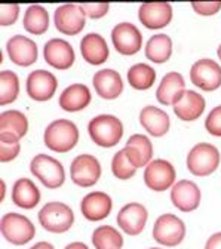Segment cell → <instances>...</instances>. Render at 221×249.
I'll list each match as a JSON object with an SVG mask.
<instances>
[{
    "mask_svg": "<svg viewBox=\"0 0 221 249\" xmlns=\"http://www.w3.org/2000/svg\"><path fill=\"white\" fill-rule=\"evenodd\" d=\"M192 8L195 9L196 14L209 17V15H215L221 9V2H202V3L195 2L192 3Z\"/></svg>",
    "mask_w": 221,
    "mask_h": 249,
    "instance_id": "cell-39",
    "label": "cell"
},
{
    "mask_svg": "<svg viewBox=\"0 0 221 249\" xmlns=\"http://www.w3.org/2000/svg\"><path fill=\"white\" fill-rule=\"evenodd\" d=\"M205 111V100L195 90H185L184 95L174 104V113L184 122H192Z\"/></svg>",
    "mask_w": 221,
    "mask_h": 249,
    "instance_id": "cell-24",
    "label": "cell"
},
{
    "mask_svg": "<svg viewBox=\"0 0 221 249\" xmlns=\"http://www.w3.org/2000/svg\"><path fill=\"white\" fill-rule=\"evenodd\" d=\"M43 56L48 64L56 70H69L74 64V51L72 45L62 39H51L43 48Z\"/></svg>",
    "mask_w": 221,
    "mask_h": 249,
    "instance_id": "cell-14",
    "label": "cell"
},
{
    "mask_svg": "<svg viewBox=\"0 0 221 249\" xmlns=\"http://www.w3.org/2000/svg\"><path fill=\"white\" fill-rule=\"evenodd\" d=\"M125 153L128 160L138 169L143 166H147L151 162L153 158V144L151 141L141 134H135L129 137L125 145Z\"/></svg>",
    "mask_w": 221,
    "mask_h": 249,
    "instance_id": "cell-20",
    "label": "cell"
},
{
    "mask_svg": "<svg viewBox=\"0 0 221 249\" xmlns=\"http://www.w3.org/2000/svg\"><path fill=\"white\" fill-rule=\"evenodd\" d=\"M80 52L86 62L92 66H101L107 61L110 51L107 46V42L103 36L97 33L86 35L80 42Z\"/></svg>",
    "mask_w": 221,
    "mask_h": 249,
    "instance_id": "cell-23",
    "label": "cell"
},
{
    "mask_svg": "<svg viewBox=\"0 0 221 249\" xmlns=\"http://www.w3.org/2000/svg\"><path fill=\"white\" fill-rule=\"evenodd\" d=\"M111 42L120 55H135L143 46V36L134 24L122 22L113 28Z\"/></svg>",
    "mask_w": 221,
    "mask_h": 249,
    "instance_id": "cell-10",
    "label": "cell"
},
{
    "mask_svg": "<svg viewBox=\"0 0 221 249\" xmlns=\"http://www.w3.org/2000/svg\"><path fill=\"white\" fill-rule=\"evenodd\" d=\"M30 171L48 189H58L66 181L62 165L48 154H37L30 163Z\"/></svg>",
    "mask_w": 221,
    "mask_h": 249,
    "instance_id": "cell-6",
    "label": "cell"
},
{
    "mask_svg": "<svg viewBox=\"0 0 221 249\" xmlns=\"http://www.w3.org/2000/svg\"><path fill=\"white\" fill-rule=\"evenodd\" d=\"M91 98V90L86 85L74 83L62 90L59 95V107L69 113L80 111L89 106Z\"/></svg>",
    "mask_w": 221,
    "mask_h": 249,
    "instance_id": "cell-25",
    "label": "cell"
},
{
    "mask_svg": "<svg viewBox=\"0 0 221 249\" xmlns=\"http://www.w3.org/2000/svg\"><path fill=\"white\" fill-rule=\"evenodd\" d=\"M55 27L59 33L66 36H76L85 28V14L79 5H62L54 15Z\"/></svg>",
    "mask_w": 221,
    "mask_h": 249,
    "instance_id": "cell-12",
    "label": "cell"
},
{
    "mask_svg": "<svg viewBox=\"0 0 221 249\" xmlns=\"http://www.w3.org/2000/svg\"><path fill=\"white\" fill-rule=\"evenodd\" d=\"M175 181L174 166L164 159L151 160L144 171V182L153 192H165Z\"/></svg>",
    "mask_w": 221,
    "mask_h": 249,
    "instance_id": "cell-11",
    "label": "cell"
},
{
    "mask_svg": "<svg viewBox=\"0 0 221 249\" xmlns=\"http://www.w3.org/2000/svg\"><path fill=\"white\" fill-rule=\"evenodd\" d=\"M28 131V120L18 110H8L0 114V134H11L21 140Z\"/></svg>",
    "mask_w": 221,
    "mask_h": 249,
    "instance_id": "cell-30",
    "label": "cell"
},
{
    "mask_svg": "<svg viewBox=\"0 0 221 249\" xmlns=\"http://www.w3.org/2000/svg\"><path fill=\"white\" fill-rule=\"evenodd\" d=\"M220 165V151L212 144H196L187 154V169L195 177H208Z\"/></svg>",
    "mask_w": 221,
    "mask_h": 249,
    "instance_id": "cell-4",
    "label": "cell"
},
{
    "mask_svg": "<svg viewBox=\"0 0 221 249\" xmlns=\"http://www.w3.org/2000/svg\"><path fill=\"white\" fill-rule=\"evenodd\" d=\"M111 171L113 175L119 179H129L135 175L137 168L128 160L126 158V153L125 150H119L114 156H113V160H111Z\"/></svg>",
    "mask_w": 221,
    "mask_h": 249,
    "instance_id": "cell-34",
    "label": "cell"
},
{
    "mask_svg": "<svg viewBox=\"0 0 221 249\" xmlns=\"http://www.w3.org/2000/svg\"><path fill=\"white\" fill-rule=\"evenodd\" d=\"M205 249H221V233H215L212 234L206 245H205Z\"/></svg>",
    "mask_w": 221,
    "mask_h": 249,
    "instance_id": "cell-40",
    "label": "cell"
},
{
    "mask_svg": "<svg viewBox=\"0 0 221 249\" xmlns=\"http://www.w3.org/2000/svg\"><path fill=\"white\" fill-rule=\"evenodd\" d=\"M150 249H157V248H150Z\"/></svg>",
    "mask_w": 221,
    "mask_h": 249,
    "instance_id": "cell-44",
    "label": "cell"
},
{
    "mask_svg": "<svg viewBox=\"0 0 221 249\" xmlns=\"http://www.w3.org/2000/svg\"><path fill=\"white\" fill-rule=\"evenodd\" d=\"M58 82L56 77L46 70L31 71L27 77V93L35 101H48L54 97Z\"/></svg>",
    "mask_w": 221,
    "mask_h": 249,
    "instance_id": "cell-13",
    "label": "cell"
},
{
    "mask_svg": "<svg viewBox=\"0 0 221 249\" xmlns=\"http://www.w3.org/2000/svg\"><path fill=\"white\" fill-rule=\"evenodd\" d=\"M185 92V82L184 77L177 73H168L164 76L159 88L156 90V98L164 106H174Z\"/></svg>",
    "mask_w": 221,
    "mask_h": 249,
    "instance_id": "cell-22",
    "label": "cell"
},
{
    "mask_svg": "<svg viewBox=\"0 0 221 249\" xmlns=\"http://www.w3.org/2000/svg\"><path fill=\"white\" fill-rule=\"evenodd\" d=\"M19 140L11 134H0V162L6 163L14 160L19 154Z\"/></svg>",
    "mask_w": 221,
    "mask_h": 249,
    "instance_id": "cell-35",
    "label": "cell"
},
{
    "mask_svg": "<svg viewBox=\"0 0 221 249\" xmlns=\"http://www.w3.org/2000/svg\"><path fill=\"white\" fill-rule=\"evenodd\" d=\"M82 12L85 14V17H89L92 19H98L103 18L104 15H107L110 5L109 3H82L79 5Z\"/></svg>",
    "mask_w": 221,
    "mask_h": 249,
    "instance_id": "cell-37",
    "label": "cell"
},
{
    "mask_svg": "<svg viewBox=\"0 0 221 249\" xmlns=\"http://www.w3.org/2000/svg\"><path fill=\"white\" fill-rule=\"evenodd\" d=\"M39 223L51 233H66L74 223V213L66 203L49 202L39 212Z\"/></svg>",
    "mask_w": 221,
    "mask_h": 249,
    "instance_id": "cell-3",
    "label": "cell"
},
{
    "mask_svg": "<svg viewBox=\"0 0 221 249\" xmlns=\"http://www.w3.org/2000/svg\"><path fill=\"white\" fill-rule=\"evenodd\" d=\"M19 6L18 5H2L0 6V25H11L18 19Z\"/></svg>",
    "mask_w": 221,
    "mask_h": 249,
    "instance_id": "cell-38",
    "label": "cell"
},
{
    "mask_svg": "<svg viewBox=\"0 0 221 249\" xmlns=\"http://www.w3.org/2000/svg\"><path fill=\"white\" fill-rule=\"evenodd\" d=\"M66 249H89V248L85 243H82V242H73V243L67 245Z\"/></svg>",
    "mask_w": 221,
    "mask_h": 249,
    "instance_id": "cell-42",
    "label": "cell"
},
{
    "mask_svg": "<svg viewBox=\"0 0 221 249\" xmlns=\"http://www.w3.org/2000/svg\"><path fill=\"white\" fill-rule=\"evenodd\" d=\"M156 80V71L147 64H135L128 70V82L137 90H147Z\"/></svg>",
    "mask_w": 221,
    "mask_h": 249,
    "instance_id": "cell-32",
    "label": "cell"
},
{
    "mask_svg": "<svg viewBox=\"0 0 221 249\" xmlns=\"http://www.w3.org/2000/svg\"><path fill=\"white\" fill-rule=\"evenodd\" d=\"M92 243L95 249H120L123 246V237L114 227L101 226L92 233Z\"/></svg>",
    "mask_w": 221,
    "mask_h": 249,
    "instance_id": "cell-31",
    "label": "cell"
},
{
    "mask_svg": "<svg viewBox=\"0 0 221 249\" xmlns=\"http://www.w3.org/2000/svg\"><path fill=\"white\" fill-rule=\"evenodd\" d=\"M12 202L22 209H33L40 202V192L28 178H19L12 187Z\"/></svg>",
    "mask_w": 221,
    "mask_h": 249,
    "instance_id": "cell-27",
    "label": "cell"
},
{
    "mask_svg": "<svg viewBox=\"0 0 221 249\" xmlns=\"http://www.w3.org/2000/svg\"><path fill=\"white\" fill-rule=\"evenodd\" d=\"M0 230L3 237L12 245H25L30 240H33L36 236V229L27 216L9 212L2 216L0 221Z\"/></svg>",
    "mask_w": 221,
    "mask_h": 249,
    "instance_id": "cell-5",
    "label": "cell"
},
{
    "mask_svg": "<svg viewBox=\"0 0 221 249\" xmlns=\"http://www.w3.org/2000/svg\"><path fill=\"white\" fill-rule=\"evenodd\" d=\"M22 25H24L27 33H30V35L40 36V35L46 33L48 28H49L48 11L40 5L28 6L27 11H25V15H24Z\"/></svg>",
    "mask_w": 221,
    "mask_h": 249,
    "instance_id": "cell-28",
    "label": "cell"
},
{
    "mask_svg": "<svg viewBox=\"0 0 221 249\" xmlns=\"http://www.w3.org/2000/svg\"><path fill=\"white\" fill-rule=\"evenodd\" d=\"M217 53H218V58L221 59V45H220V48H218V51H217Z\"/></svg>",
    "mask_w": 221,
    "mask_h": 249,
    "instance_id": "cell-43",
    "label": "cell"
},
{
    "mask_svg": "<svg viewBox=\"0 0 221 249\" xmlns=\"http://www.w3.org/2000/svg\"><path fill=\"white\" fill-rule=\"evenodd\" d=\"M190 80L196 88L212 92L221 86V67L212 59H199L192 66Z\"/></svg>",
    "mask_w": 221,
    "mask_h": 249,
    "instance_id": "cell-9",
    "label": "cell"
},
{
    "mask_svg": "<svg viewBox=\"0 0 221 249\" xmlns=\"http://www.w3.org/2000/svg\"><path fill=\"white\" fill-rule=\"evenodd\" d=\"M141 126L153 137H164L169 131V116L157 107L147 106L140 113Z\"/></svg>",
    "mask_w": 221,
    "mask_h": 249,
    "instance_id": "cell-26",
    "label": "cell"
},
{
    "mask_svg": "<svg viewBox=\"0 0 221 249\" xmlns=\"http://www.w3.org/2000/svg\"><path fill=\"white\" fill-rule=\"evenodd\" d=\"M92 85L98 95L104 100H116L123 90V82L120 74L110 69L97 71L92 79Z\"/></svg>",
    "mask_w": 221,
    "mask_h": 249,
    "instance_id": "cell-21",
    "label": "cell"
},
{
    "mask_svg": "<svg viewBox=\"0 0 221 249\" xmlns=\"http://www.w3.org/2000/svg\"><path fill=\"white\" fill-rule=\"evenodd\" d=\"M113 202L107 193L93 192L83 197L80 203V211L83 216L89 221H101L107 218L111 212Z\"/></svg>",
    "mask_w": 221,
    "mask_h": 249,
    "instance_id": "cell-18",
    "label": "cell"
},
{
    "mask_svg": "<svg viewBox=\"0 0 221 249\" xmlns=\"http://www.w3.org/2000/svg\"><path fill=\"white\" fill-rule=\"evenodd\" d=\"M185 236V226L178 216L172 213H164L154 221L153 237L157 243L165 246H177Z\"/></svg>",
    "mask_w": 221,
    "mask_h": 249,
    "instance_id": "cell-7",
    "label": "cell"
},
{
    "mask_svg": "<svg viewBox=\"0 0 221 249\" xmlns=\"http://www.w3.org/2000/svg\"><path fill=\"white\" fill-rule=\"evenodd\" d=\"M6 51L14 64L19 67H28L37 61V45L31 39L17 35L12 36L6 43Z\"/></svg>",
    "mask_w": 221,
    "mask_h": 249,
    "instance_id": "cell-15",
    "label": "cell"
},
{
    "mask_svg": "<svg viewBox=\"0 0 221 249\" xmlns=\"http://www.w3.org/2000/svg\"><path fill=\"white\" fill-rule=\"evenodd\" d=\"M201 190L193 181L181 179L174 184L171 190V200L175 208L181 212H192L199 208L201 203Z\"/></svg>",
    "mask_w": 221,
    "mask_h": 249,
    "instance_id": "cell-17",
    "label": "cell"
},
{
    "mask_svg": "<svg viewBox=\"0 0 221 249\" xmlns=\"http://www.w3.org/2000/svg\"><path fill=\"white\" fill-rule=\"evenodd\" d=\"M147 218V209L141 203H128L119 211L117 224L126 234L137 236L144 230Z\"/></svg>",
    "mask_w": 221,
    "mask_h": 249,
    "instance_id": "cell-16",
    "label": "cell"
},
{
    "mask_svg": "<svg viewBox=\"0 0 221 249\" xmlns=\"http://www.w3.org/2000/svg\"><path fill=\"white\" fill-rule=\"evenodd\" d=\"M30 249H55V248L51 243H48V242H39L35 246H31Z\"/></svg>",
    "mask_w": 221,
    "mask_h": 249,
    "instance_id": "cell-41",
    "label": "cell"
},
{
    "mask_svg": "<svg viewBox=\"0 0 221 249\" xmlns=\"http://www.w3.org/2000/svg\"><path fill=\"white\" fill-rule=\"evenodd\" d=\"M206 131L214 137H221V106L211 110L205 120Z\"/></svg>",
    "mask_w": 221,
    "mask_h": 249,
    "instance_id": "cell-36",
    "label": "cell"
},
{
    "mask_svg": "<svg viewBox=\"0 0 221 249\" xmlns=\"http://www.w3.org/2000/svg\"><path fill=\"white\" fill-rule=\"evenodd\" d=\"M88 132L91 140L100 147H114L123 137L122 122L111 114H100L93 117L88 124Z\"/></svg>",
    "mask_w": 221,
    "mask_h": 249,
    "instance_id": "cell-2",
    "label": "cell"
},
{
    "mask_svg": "<svg viewBox=\"0 0 221 249\" xmlns=\"http://www.w3.org/2000/svg\"><path fill=\"white\" fill-rule=\"evenodd\" d=\"M19 80L14 71L3 70L0 73V106H8L18 98Z\"/></svg>",
    "mask_w": 221,
    "mask_h": 249,
    "instance_id": "cell-33",
    "label": "cell"
},
{
    "mask_svg": "<svg viewBox=\"0 0 221 249\" xmlns=\"http://www.w3.org/2000/svg\"><path fill=\"white\" fill-rule=\"evenodd\" d=\"M172 55V40L166 35L151 36L146 45V56L156 64H164Z\"/></svg>",
    "mask_w": 221,
    "mask_h": 249,
    "instance_id": "cell-29",
    "label": "cell"
},
{
    "mask_svg": "<svg viewBox=\"0 0 221 249\" xmlns=\"http://www.w3.org/2000/svg\"><path fill=\"white\" fill-rule=\"evenodd\" d=\"M72 181L79 187L95 185L101 177V165L95 156L79 154L70 166Z\"/></svg>",
    "mask_w": 221,
    "mask_h": 249,
    "instance_id": "cell-8",
    "label": "cell"
},
{
    "mask_svg": "<svg viewBox=\"0 0 221 249\" xmlns=\"http://www.w3.org/2000/svg\"><path fill=\"white\" fill-rule=\"evenodd\" d=\"M43 141L45 145L55 153H69L79 141V129L72 120L58 119L48 124Z\"/></svg>",
    "mask_w": 221,
    "mask_h": 249,
    "instance_id": "cell-1",
    "label": "cell"
},
{
    "mask_svg": "<svg viewBox=\"0 0 221 249\" xmlns=\"http://www.w3.org/2000/svg\"><path fill=\"white\" fill-rule=\"evenodd\" d=\"M138 19L146 28H164L172 19V8L169 3H144L138 11Z\"/></svg>",
    "mask_w": 221,
    "mask_h": 249,
    "instance_id": "cell-19",
    "label": "cell"
}]
</instances>
